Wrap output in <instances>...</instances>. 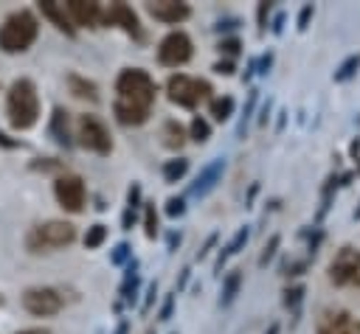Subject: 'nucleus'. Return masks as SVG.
Instances as JSON below:
<instances>
[{
  "mask_svg": "<svg viewBox=\"0 0 360 334\" xmlns=\"http://www.w3.org/2000/svg\"><path fill=\"white\" fill-rule=\"evenodd\" d=\"M146 11L158 20V22H166V25H177L183 20H188L191 8L186 3H174V0H160V3H146Z\"/></svg>",
  "mask_w": 360,
  "mask_h": 334,
  "instance_id": "4468645a",
  "label": "nucleus"
},
{
  "mask_svg": "<svg viewBox=\"0 0 360 334\" xmlns=\"http://www.w3.org/2000/svg\"><path fill=\"white\" fill-rule=\"evenodd\" d=\"M239 48H242V45H239V39H222V42H219V51H222V53H228V56H236V53H239Z\"/></svg>",
  "mask_w": 360,
  "mask_h": 334,
  "instance_id": "c756f323",
  "label": "nucleus"
},
{
  "mask_svg": "<svg viewBox=\"0 0 360 334\" xmlns=\"http://www.w3.org/2000/svg\"><path fill=\"white\" fill-rule=\"evenodd\" d=\"M239 283H242V275H239V269H233L228 278H225V286H222V298H219V303H231L233 300V295H236V289H239Z\"/></svg>",
  "mask_w": 360,
  "mask_h": 334,
  "instance_id": "a878e982",
  "label": "nucleus"
},
{
  "mask_svg": "<svg viewBox=\"0 0 360 334\" xmlns=\"http://www.w3.org/2000/svg\"><path fill=\"white\" fill-rule=\"evenodd\" d=\"M39 36V20L31 8L11 11L0 25V51L3 53H25Z\"/></svg>",
  "mask_w": 360,
  "mask_h": 334,
  "instance_id": "7ed1b4c3",
  "label": "nucleus"
},
{
  "mask_svg": "<svg viewBox=\"0 0 360 334\" xmlns=\"http://www.w3.org/2000/svg\"><path fill=\"white\" fill-rule=\"evenodd\" d=\"M115 334H127V323H121V326H118V331H115Z\"/></svg>",
  "mask_w": 360,
  "mask_h": 334,
  "instance_id": "79ce46f5",
  "label": "nucleus"
},
{
  "mask_svg": "<svg viewBox=\"0 0 360 334\" xmlns=\"http://www.w3.org/2000/svg\"><path fill=\"white\" fill-rule=\"evenodd\" d=\"M166 213H169V216H183V213H186V202H183L180 196H172V199L166 202Z\"/></svg>",
  "mask_w": 360,
  "mask_h": 334,
  "instance_id": "bb28decb",
  "label": "nucleus"
},
{
  "mask_svg": "<svg viewBox=\"0 0 360 334\" xmlns=\"http://www.w3.org/2000/svg\"><path fill=\"white\" fill-rule=\"evenodd\" d=\"M65 306L59 289L53 286H28L22 292V309L34 317H51Z\"/></svg>",
  "mask_w": 360,
  "mask_h": 334,
  "instance_id": "1a4fd4ad",
  "label": "nucleus"
},
{
  "mask_svg": "<svg viewBox=\"0 0 360 334\" xmlns=\"http://www.w3.org/2000/svg\"><path fill=\"white\" fill-rule=\"evenodd\" d=\"M309 14H312V6H304V11H301V20H298V28H307V20H309Z\"/></svg>",
  "mask_w": 360,
  "mask_h": 334,
  "instance_id": "58836bf2",
  "label": "nucleus"
},
{
  "mask_svg": "<svg viewBox=\"0 0 360 334\" xmlns=\"http://www.w3.org/2000/svg\"><path fill=\"white\" fill-rule=\"evenodd\" d=\"M51 138L59 143V146H70V121H68V109L62 107H53V115H51V126H48Z\"/></svg>",
  "mask_w": 360,
  "mask_h": 334,
  "instance_id": "dca6fc26",
  "label": "nucleus"
},
{
  "mask_svg": "<svg viewBox=\"0 0 360 334\" xmlns=\"http://www.w3.org/2000/svg\"><path fill=\"white\" fill-rule=\"evenodd\" d=\"M357 65H360V56H352V59H349V62L335 73V79H349V76L354 73V67H357Z\"/></svg>",
  "mask_w": 360,
  "mask_h": 334,
  "instance_id": "cd10ccee",
  "label": "nucleus"
},
{
  "mask_svg": "<svg viewBox=\"0 0 360 334\" xmlns=\"http://www.w3.org/2000/svg\"><path fill=\"white\" fill-rule=\"evenodd\" d=\"M214 241H217V233H214V236H208V241H205V247L200 250V258H202V255H208V250L214 247Z\"/></svg>",
  "mask_w": 360,
  "mask_h": 334,
  "instance_id": "ea45409f",
  "label": "nucleus"
},
{
  "mask_svg": "<svg viewBox=\"0 0 360 334\" xmlns=\"http://www.w3.org/2000/svg\"><path fill=\"white\" fill-rule=\"evenodd\" d=\"M278 241H281V239H278V236H273V239H270V244H264V253H262V258H259V264H262V267H264V264L273 258V253H276Z\"/></svg>",
  "mask_w": 360,
  "mask_h": 334,
  "instance_id": "c85d7f7f",
  "label": "nucleus"
},
{
  "mask_svg": "<svg viewBox=\"0 0 360 334\" xmlns=\"http://www.w3.org/2000/svg\"><path fill=\"white\" fill-rule=\"evenodd\" d=\"M191 53H194V45H191V36L186 31H172L158 45V62L166 65V67L186 65L191 59Z\"/></svg>",
  "mask_w": 360,
  "mask_h": 334,
  "instance_id": "9d476101",
  "label": "nucleus"
},
{
  "mask_svg": "<svg viewBox=\"0 0 360 334\" xmlns=\"http://www.w3.org/2000/svg\"><path fill=\"white\" fill-rule=\"evenodd\" d=\"M326 272H329V281L335 286H354V289H360V250L349 247V244L340 247L335 253V258L329 261Z\"/></svg>",
  "mask_w": 360,
  "mask_h": 334,
  "instance_id": "0eeeda50",
  "label": "nucleus"
},
{
  "mask_svg": "<svg viewBox=\"0 0 360 334\" xmlns=\"http://www.w3.org/2000/svg\"><path fill=\"white\" fill-rule=\"evenodd\" d=\"M104 239H107V225L96 222V225H90L87 233H84V247H87V250H96V247L104 244Z\"/></svg>",
  "mask_w": 360,
  "mask_h": 334,
  "instance_id": "5701e85b",
  "label": "nucleus"
},
{
  "mask_svg": "<svg viewBox=\"0 0 360 334\" xmlns=\"http://www.w3.org/2000/svg\"><path fill=\"white\" fill-rule=\"evenodd\" d=\"M3 303H6V298H3V292H0V306H3Z\"/></svg>",
  "mask_w": 360,
  "mask_h": 334,
  "instance_id": "37998d69",
  "label": "nucleus"
},
{
  "mask_svg": "<svg viewBox=\"0 0 360 334\" xmlns=\"http://www.w3.org/2000/svg\"><path fill=\"white\" fill-rule=\"evenodd\" d=\"M143 230H146V239L158 236V211L152 202H143Z\"/></svg>",
  "mask_w": 360,
  "mask_h": 334,
  "instance_id": "393cba45",
  "label": "nucleus"
},
{
  "mask_svg": "<svg viewBox=\"0 0 360 334\" xmlns=\"http://www.w3.org/2000/svg\"><path fill=\"white\" fill-rule=\"evenodd\" d=\"M127 250H129L127 244H118V247H115V253H112V264H121V261H124V255H127Z\"/></svg>",
  "mask_w": 360,
  "mask_h": 334,
  "instance_id": "f704fd0d",
  "label": "nucleus"
},
{
  "mask_svg": "<svg viewBox=\"0 0 360 334\" xmlns=\"http://www.w3.org/2000/svg\"><path fill=\"white\" fill-rule=\"evenodd\" d=\"M214 70H217V73H222V76H231V73H233V62H217V65H214Z\"/></svg>",
  "mask_w": 360,
  "mask_h": 334,
  "instance_id": "72a5a7b5",
  "label": "nucleus"
},
{
  "mask_svg": "<svg viewBox=\"0 0 360 334\" xmlns=\"http://www.w3.org/2000/svg\"><path fill=\"white\" fill-rule=\"evenodd\" d=\"M172 306H174V295H166V300H163V306H160V320H169Z\"/></svg>",
  "mask_w": 360,
  "mask_h": 334,
  "instance_id": "473e14b6",
  "label": "nucleus"
},
{
  "mask_svg": "<svg viewBox=\"0 0 360 334\" xmlns=\"http://www.w3.org/2000/svg\"><path fill=\"white\" fill-rule=\"evenodd\" d=\"M138 202H141V185L135 182V185L129 188V196H127V208H132V211H135V208H141Z\"/></svg>",
  "mask_w": 360,
  "mask_h": 334,
  "instance_id": "7c9ffc66",
  "label": "nucleus"
},
{
  "mask_svg": "<svg viewBox=\"0 0 360 334\" xmlns=\"http://www.w3.org/2000/svg\"><path fill=\"white\" fill-rule=\"evenodd\" d=\"M65 11H68V17L73 20L76 28H98L101 14H104L101 3H93V0H68Z\"/></svg>",
  "mask_w": 360,
  "mask_h": 334,
  "instance_id": "f8f14e48",
  "label": "nucleus"
},
{
  "mask_svg": "<svg viewBox=\"0 0 360 334\" xmlns=\"http://www.w3.org/2000/svg\"><path fill=\"white\" fill-rule=\"evenodd\" d=\"M76 241V225L65 219H48L42 225H34L25 236L28 253H53Z\"/></svg>",
  "mask_w": 360,
  "mask_h": 334,
  "instance_id": "20e7f679",
  "label": "nucleus"
},
{
  "mask_svg": "<svg viewBox=\"0 0 360 334\" xmlns=\"http://www.w3.org/2000/svg\"><path fill=\"white\" fill-rule=\"evenodd\" d=\"M284 295H287V298H284V303H287V306H295V303H298V300H301V295H304V289H301V286H295V289H292V292H290V289H287V292H284Z\"/></svg>",
  "mask_w": 360,
  "mask_h": 334,
  "instance_id": "2f4dec72",
  "label": "nucleus"
},
{
  "mask_svg": "<svg viewBox=\"0 0 360 334\" xmlns=\"http://www.w3.org/2000/svg\"><path fill=\"white\" fill-rule=\"evenodd\" d=\"M160 143H163L166 149H180V146L186 143V129H183L174 118H169V121L160 126Z\"/></svg>",
  "mask_w": 360,
  "mask_h": 334,
  "instance_id": "a211bd4d",
  "label": "nucleus"
},
{
  "mask_svg": "<svg viewBox=\"0 0 360 334\" xmlns=\"http://www.w3.org/2000/svg\"><path fill=\"white\" fill-rule=\"evenodd\" d=\"M39 11H42V17L45 20H51L59 31H65L68 36H73L76 34V25H73V20L68 17V11H65V3H53V0H42L39 3Z\"/></svg>",
  "mask_w": 360,
  "mask_h": 334,
  "instance_id": "2eb2a0df",
  "label": "nucleus"
},
{
  "mask_svg": "<svg viewBox=\"0 0 360 334\" xmlns=\"http://www.w3.org/2000/svg\"><path fill=\"white\" fill-rule=\"evenodd\" d=\"M76 138H79V143L87 152H96V154H110L112 152L110 129H107V123L98 115H90V112L79 115V121H76Z\"/></svg>",
  "mask_w": 360,
  "mask_h": 334,
  "instance_id": "423d86ee",
  "label": "nucleus"
},
{
  "mask_svg": "<svg viewBox=\"0 0 360 334\" xmlns=\"http://www.w3.org/2000/svg\"><path fill=\"white\" fill-rule=\"evenodd\" d=\"M248 236H250V230H248V227H242V230H239V233H236V236H233V239H231V241H228V244H225V247L219 250V261H217V269L222 267V261H225L228 255L239 253V247H242V244L248 241Z\"/></svg>",
  "mask_w": 360,
  "mask_h": 334,
  "instance_id": "4be33fe9",
  "label": "nucleus"
},
{
  "mask_svg": "<svg viewBox=\"0 0 360 334\" xmlns=\"http://www.w3.org/2000/svg\"><path fill=\"white\" fill-rule=\"evenodd\" d=\"M222 160H214L211 166H205L202 171H200V177H197V185H194V194L197 196H202V194H208L211 188H214V182H217V177H219V171H222Z\"/></svg>",
  "mask_w": 360,
  "mask_h": 334,
  "instance_id": "6ab92c4d",
  "label": "nucleus"
},
{
  "mask_svg": "<svg viewBox=\"0 0 360 334\" xmlns=\"http://www.w3.org/2000/svg\"><path fill=\"white\" fill-rule=\"evenodd\" d=\"M101 22H104V25H121L129 36L143 39V31H141V22H138V14H135L127 3H110V8H104V14H101Z\"/></svg>",
  "mask_w": 360,
  "mask_h": 334,
  "instance_id": "ddd939ff",
  "label": "nucleus"
},
{
  "mask_svg": "<svg viewBox=\"0 0 360 334\" xmlns=\"http://www.w3.org/2000/svg\"><path fill=\"white\" fill-rule=\"evenodd\" d=\"M155 295H158V286H155V283H152V286H149V289H146V300H143V312H146V309H149V306H152V300H155Z\"/></svg>",
  "mask_w": 360,
  "mask_h": 334,
  "instance_id": "c9c22d12",
  "label": "nucleus"
},
{
  "mask_svg": "<svg viewBox=\"0 0 360 334\" xmlns=\"http://www.w3.org/2000/svg\"><path fill=\"white\" fill-rule=\"evenodd\" d=\"M188 132H191L188 138H191V140H197V143H205V140L211 138V126H208V121H205L202 115H194V118H191Z\"/></svg>",
  "mask_w": 360,
  "mask_h": 334,
  "instance_id": "b1692460",
  "label": "nucleus"
},
{
  "mask_svg": "<svg viewBox=\"0 0 360 334\" xmlns=\"http://www.w3.org/2000/svg\"><path fill=\"white\" fill-rule=\"evenodd\" d=\"M0 146H6V149H17V146H20V140H11L6 132H0Z\"/></svg>",
  "mask_w": 360,
  "mask_h": 334,
  "instance_id": "e433bc0d",
  "label": "nucleus"
},
{
  "mask_svg": "<svg viewBox=\"0 0 360 334\" xmlns=\"http://www.w3.org/2000/svg\"><path fill=\"white\" fill-rule=\"evenodd\" d=\"M158 95L155 79L141 67H124L115 79V101L112 115L121 126H141L146 123L152 104Z\"/></svg>",
  "mask_w": 360,
  "mask_h": 334,
  "instance_id": "f257e3e1",
  "label": "nucleus"
},
{
  "mask_svg": "<svg viewBox=\"0 0 360 334\" xmlns=\"http://www.w3.org/2000/svg\"><path fill=\"white\" fill-rule=\"evenodd\" d=\"M208 112H211L214 121H228L231 112H233V98H231V95H217V98H211Z\"/></svg>",
  "mask_w": 360,
  "mask_h": 334,
  "instance_id": "aec40b11",
  "label": "nucleus"
},
{
  "mask_svg": "<svg viewBox=\"0 0 360 334\" xmlns=\"http://www.w3.org/2000/svg\"><path fill=\"white\" fill-rule=\"evenodd\" d=\"M53 196L56 202L68 211V213H82L84 211V202H87V188H84V180L79 174H59L53 180Z\"/></svg>",
  "mask_w": 360,
  "mask_h": 334,
  "instance_id": "6e6552de",
  "label": "nucleus"
},
{
  "mask_svg": "<svg viewBox=\"0 0 360 334\" xmlns=\"http://www.w3.org/2000/svg\"><path fill=\"white\" fill-rule=\"evenodd\" d=\"M17 334H51L48 328H22V331H17Z\"/></svg>",
  "mask_w": 360,
  "mask_h": 334,
  "instance_id": "a19ab883",
  "label": "nucleus"
},
{
  "mask_svg": "<svg viewBox=\"0 0 360 334\" xmlns=\"http://www.w3.org/2000/svg\"><path fill=\"white\" fill-rule=\"evenodd\" d=\"M166 93H169V101L177 104V107H186V109H194L200 107L202 101H211V84L205 79H194V76H186V73H174L169 76L166 81Z\"/></svg>",
  "mask_w": 360,
  "mask_h": 334,
  "instance_id": "39448f33",
  "label": "nucleus"
},
{
  "mask_svg": "<svg viewBox=\"0 0 360 334\" xmlns=\"http://www.w3.org/2000/svg\"><path fill=\"white\" fill-rule=\"evenodd\" d=\"M68 90L76 95V98H87V101H98V87H96V81H90V79H84V76H79V73H68Z\"/></svg>",
  "mask_w": 360,
  "mask_h": 334,
  "instance_id": "f3484780",
  "label": "nucleus"
},
{
  "mask_svg": "<svg viewBox=\"0 0 360 334\" xmlns=\"http://www.w3.org/2000/svg\"><path fill=\"white\" fill-rule=\"evenodd\" d=\"M6 115H8V123L17 129V132H25L31 126H37L39 121V93H37V84L25 76L14 79L8 93H6Z\"/></svg>",
  "mask_w": 360,
  "mask_h": 334,
  "instance_id": "f03ea898",
  "label": "nucleus"
},
{
  "mask_svg": "<svg viewBox=\"0 0 360 334\" xmlns=\"http://www.w3.org/2000/svg\"><path fill=\"white\" fill-rule=\"evenodd\" d=\"M318 334H360V320L343 309H326L318 317Z\"/></svg>",
  "mask_w": 360,
  "mask_h": 334,
  "instance_id": "9b49d317",
  "label": "nucleus"
},
{
  "mask_svg": "<svg viewBox=\"0 0 360 334\" xmlns=\"http://www.w3.org/2000/svg\"><path fill=\"white\" fill-rule=\"evenodd\" d=\"M132 222H135V211H132V208H127V211H124V230H129V227H132Z\"/></svg>",
  "mask_w": 360,
  "mask_h": 334,
  "instance_id": "4c0bfd02",
  "label": "nucleus"
},
{
  "mask_svg": "<svg viewBox=\"0 0 360 334\" xmlns=\"http://www.w3.org/2000/svg\"><path fill=\"white\" fill-rule=\"evenodd\" d=\"M186 171H188V160L186 157H174V160L163 163V180L166 182H177L180 177H186Z\"/></svg>",
  "mask_w": 360,
  "mask_h": 334,
  "instance_id": "412c9836",
  "label": "nucleus"
}]
</instances>
